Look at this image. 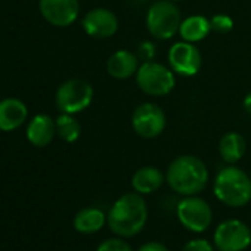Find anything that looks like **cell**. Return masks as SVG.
<instances>
[{
	"instance_id": "21",
	"label": "cell",
	"mask_w": 251,
	"mask_h": 251,
	"mask_svg": "<svg viewBox=\"0 0 251 251\" xmlns=\"http://www.w3.org/2000/svg\"><path fill=\"white\" fill-rule=\"evenodd\" d=\"M211 31H216L219 34H226L233 28V21L226 14H217L210 20Z\"/></svg>"
},
{
	"instance_id": "27",
	"label": "cell",
	"mask_w": 251,
	"mask_h": 251,
	"mask_svg": "<svg viewBox=\"0 0 251 251\" xmlns=\"http://www.w3.org/2000/svg\"><path fill=\"white\" fill-rule=\"evenodd\" d=\"M172 2H179V0H172Z\"/></svg>"
},
{
	"instance_id": "3",
	"label": "cell",
	"mask_w": 251,
	"mask_h": 251,
	"mask_svg": "<svg viewBox=\"0 0 251 251\" xmlns=\"http://www.w3.org/2000/svg\"><path fill=\"white\" fill-rule=\"evenodd\" d=\"M213 192L227 207H244L251 201V179L244 170L230 164L217 173Z\"/></svg>"
},
{
	"instance_id": "13",
	"label": "cell",
	"mask_w": 251,
	"mask_h": 251,
	"mask_svg": "<svg viewBox=\"0 0 251 251\" xmlns=\"http://www.w3.org/2000/svg\"><path fill=\"white\" fill-rule=\"evenodd\" d=\"M28 109L25 103L15 98H8L0 100V130L12 132L27 120Z\"/></svg>"
},
{
	"instance_id": "18",
	"label": "cell",
	"mask_w": 251,
	"mask_h": 251,
	"mask_svg": "<svg viewBox=\"0 0 251 251\" xmlns=\"http://www.w3.org/2000/svg\"><path fill=\"white\" fill-rule=\"evenodd\" d=\"M105 223H106V214L96 207L83 208L74 217V229L86 235L100 230Z\"/></svg>"
},
{
	"instance_id": "2",
	"label": "cell",
	"mask_w": 251,
	"mask_h": 251,
	"mask_svg": "<svg viewBox=\"0 0 251 251\" xmlns=\"http://www.w3.org/2000/svg\"><path fill=\"white\" fill-rule=\"evenodd\" d=\"M167 185L179 195H198L208 182V170L204 161L195 155L175 158L166 173Z\"/></svg>"
},
{
	"instance_id": "12",
	"label": "cell",
	"mask_w": 251,
	"mask_h": 251,
	"mask_svg": "<svg viewBox=\"0 0 251 251\" xmlns=\"http://www.w3.org/2000/svg\"><path fill=\"white\" fill-rule=\"evenodd\" d=\"M81 25L87 36L95 39H108L117 33L118 20L112 11L105 8H96L84 15Z\"/></svg>"
},
{
	"instance_id": "5",
	"label": "cell",
	"mask_w": 251,
	"mask_h": 251,
	"mask_svg": "<svg viewBox=\"0 0 251 251\" xmlns=\"http://www.w3.org/2000/svg\"><path fill=\"white\" fill-rule=\"evenodd\" d=\"M136 83L138 87L150 96H166L173 90L176 77L170 67L155 61H145L138 68Z\"/></svg>"
},
{
	"instance_id": "11",
	"label": "cell",
	"mask_w": 251,
	"mask_h": 251,
	"mask_svg": "<svg viewBox=\"0 0 251 251\" xmlns=\"http://www.w3.org/2000/svg\"><path fill=\"white\" fill-rule=\"evenodd\" d=\"M39 9L49 24L68 27L77 20L80 3L78 0H39Z\"/></svg>"
},
{
	"instance_id": "28",
	"label": "cell",
	"mask_w": 251,
	"mask_h": 251,
	"mask_svg": "<svg viewBox=\"0 0 251 251\" xmlns=\"http://www.w3.org/2000/svg\"><path fill=\"white\" fill-rule=\"evenodd\" d=\"M217 251H222V250H217Z\"/></svg>"
},
{
	"instance_id": "1",
	"label": "cell",
	"mask_w": 251,
	"mask_h": 251,
	"mask_svg": "<svg viewBox=\"0 0 251 251\" xmlns=\"http://www.w3.org/2000/svg\"><path fill=\"white\" fill-rule=\"evenodd\" d=\"M148 205L138 192L121 195L109 208L106 222L111 232L120 238H132L147 225Z\"/></svg>"
},
{
	"instance_id": "6",
	"label": "cell",
	"mask_w": 251,
	"mask_h": 251,
	"mask_svg": "<svg viewBox=\"0 0 251 251\" xmlns=\"http://www.w3.org/2000/svg\"><path fill=\"white\" fill-rule=\"evenodd\" d=\"M93 99V87L80 78H73L62 83L56 90V106L64 114H77L84 111Z\"/></svg>"
},
{
	"instance_id": "15",
	"label": "cell",
	"mask_w": 251,
	"mask_h": 251,
	"mask_svg": "<svg viewBox=\"0 0 251 251\" xmlns=\"http://www.w3.org/2000/svg\"><path fill=\"white\" fill-rule=\"evenodd\" d=\"M138 68H139L138 56L133 52L126 49L114 52L106 62L108 74L117 80H126L132 77L133 74L138 73Z\"/></svg>"
},
{
	"instance_id": "23",
	"label": "cell",
	"mask_w": 251,
	"mask_h": 251,
	"mask_svg": "<svg viewBox=\"0 0 251 251\" xmlns=\"http://www.w3.org/2000/svg\"><path fill=\"white\" fill-rule=\"evenodd\" d=\"M182 251H214V248H213V244H210L207 239L195 238V239L188 241L183 245Z\"/></svg>"
},
{
	"instance_id": "16",
	"label": "cell",
	"mask_w": 251,
	"mask_h": 251,
	"mask_svg": "<svg viewBox=\"0 0 251 251\" xmlns=\"http://www.w3.org/2000/svg\"><path fill=\"white\" fill-rule=\"evenodd\" d=\"M164 180H166V176L163 175L161 170L152 166H147L135 172L132 177V186L135 192L141 195H148V194L158 191L163 186Z\"/></svg>"
},
{
	"instance_id": "9",
	"label": "cell",
	"mask_w": 251,
	"mask_h": 251,
	"mask_svg": "<svg viewBox=\"0 0 251 251\" xmlns=\"http://www.w3.org/2000/svg\"><path fill=\"white\" fill-rule=\"evenodd\" d=\"M213 241L217 250L244 251L251 244V230L242 220L229 219L216 227Z\"/></svg>"
},
{
	"instance_id": "22",
	"label": "cell",
	"mask_w": 251,
	"mask_h": 251,
	"mask_svg": "<svg viewBox=\"0 0 251 251\" xmlns=\"http://www.w3.org/2000/svg\"><path fill=\"white\" fill-rule=\"evenodd\" d=\"M96 251H133V250L127 242L118 236V238L105 239L102 244H99Z\"/></svg>"
},
{
	"instance_id": "14",
	"label": "cell",
	"mask_w": 251,
	"mask_h": 251,
	"mask_svg": "<svg viewBox=\"0 0 251 251\" xmlns=\"http://www.w3.org/2000/svg\"><path fill=\"white\" fill-rule=\"evenodd\" d=\"M56 133V123L48 114H37L27 127V139L39 148L48 147Z\"/></svg>"
},
{
	"instance_id": "10",
	"label": "cell",
	"mask_w": 251,
	"mask_h": 251,
	"mask_svg": "<svg viewBox=\"0 0 251 251\" xmlns=\"http://www.w3.org/2000/svg\"><path fill=\"white\" fill-rule=\"evenodd\" d=\"M167 59L173 73L183 77L195 75L202 65V56L200 49L194 43L185 40L177 42L170 48Z\"/></svg>"
},
{
	"instance_id": "24",
	"label": "cell",
	"mask_w": 251,
	"mask_h": 251,
	"mask_svg": "<svg viewBox=\"0 0 251 251\" xmlns=\"http://www.w3.org/2000/svg\"><path fill=\"white\" fill-rule=\"evenodd\" d=\"M139 55L144 61H152L155 55V48L151 42H142L139 45Z\"/></svg>"
},
{
	"instance_id": "4",
	"label": "cell",
	"mask_w": 251,
	"mask_h": 251,
	"mask_svg": "<svg viewBox=\"0 0 251 251\" xmlns=\"http://www.w3.org/2000/svg\"><path fill=\"white\" fill-rule=\"evenodd\" d=\"M182 17L179 8L172 0H158L147 14V28L158 40H170L179 33Z\"/></svg>"
},
{
	"instance_id": "25",
	"label": "cell",
	"mask_w": 251,
	"mask_h": 251,
	"mask_svg": "<svg viewBox=\"0 0 251 251\" xmlns=\"http://www.w3.org/2000/svg\"><path fill=\"white\" fill-rule=\"evenodd\" d=\"M138 251H169V248L164 244H161V242L151 241V242L144 244Z\"/></svg>"
},
{
	"instance_id": "8",
	"label": "cell",
	"mask_w": 251,
	"mask_h": 251,
	"mask_svg": "<svg viewBox=\"0 0 251 251\" xmlns=\"http://www.w3.org/2000/svg\"><path fill=\"white\" fill-rule=\"evenodd\" d=\"M166 114L152 102L141 103L132 114V127L144 139H154L166 129Z\"/></svg>"
},
{
	"instance_id": "17",
	"label": "cell",
	"mask_w": 251,
	"mask_h": 251,
	"mask_svg": "<svg viewBox=\"0 0 251 251\" xmlns=\"http://www.w3.org/2000/svg\"><path fill=\"white\" fill-rule=\"evenodd\" d=\"M211 31L210 20H207L202 15H192L188 17L182 21L179 34L182 40L189 42V43H197L204 40Z\"/></svg>"
},
{
	"instance_id": "20",
	"label": "cell",
	"mask_w": 251,
	"mask_h": 251,
	"mask_svg": "<svg viewBox=\"0 0 251 251\" xmlns=\"http://www.w3.org/2000/svg\"><path fill=\"white\" fill-rule=\"evenodd\" d=\"M56 133L58 136L67 142V144H74L81 133L80 123L73 117V114H61L56 120Z\"/></svg>"
},
{
	"instance_id": "26",
	"label": "cell",
	"mask_w": 251,
	"mask_h": 251,
	"mask_svg": "<svg viewBox=\"0 0 251 251\" xmlns=\"http://www.w3.org/2000/svg\"><path fill=\"white\" fill-rule=\"evenodd\" d=\"M242 105H244V109L251 115V92L244 98V102H242Z\"/></svg>"
},
{
	"instance_id": "7",
	"label": "cell",
	"mask_w": 251,
	"mask_h": 251,
	"mask_svg": "<svg viewBox=\"0 0 251 251\" xmlns=\"http://www.w3.org/2000/svg\"><path fill=\"white\" fill-rule=\"evenodd\" d=\"M176 214L182 226L195 233L207 230L213 222V210L210 204L197 195H189L180 200L176 207Z\"/></svg>"
},
{
	"instance_id": "19",
	"label": "cell",
	"mask_w": 251,
	"mask_h": 251,
	"mask_svg": "<svg viewBox=\"0 0 251 251\" xmlns=\"http://www.w3.org/2000/svg\"><path fill=\"white\" fill-rule=\"evenodd\" d=\"M247 151V142L245 139L236 133V132H229L226 133L220 142H219V152L220 157L225 163L227 164H235L238 163Z\"/></svg>"
}]
</instances>
